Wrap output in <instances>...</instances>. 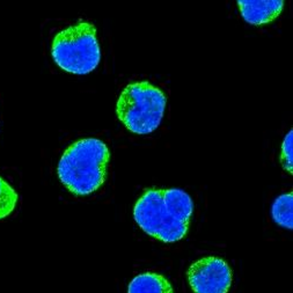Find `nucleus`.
Instances as JSON below:
<instances>
[{"label":"nucleus","instance_id":"nucleus-1","mask_svg":"<svg viewBox=\"0 0 293 293\" xmlns=\"http://www.w3.org/2000/svg\"><path fill=\"white\" fill-rule=\"evenodd\" d=\"M194 203L182 189H148L137 200L133 218L157 240L177 242L187 236Z\"/></svg>","mask_w":293,"mask_h":293},{"label":"nucleus","instance_id":"nucleus-2","mask_svg":"<svg viewBox=\"0 0 293 293\" xmlns=\"http://www.w3.org/2000/svg\"><path fill=\"white\" fill-rule=\"evenodd\" d=\"M109 160V149L102 140L96 138L78 140L62 156L58 178L74 195L93 194L106 182Z\"/></svg>","mask_w":293,"mask_h":293},{"label":"nucleus","instance_id":"nucleus-3","mask_svg":"<svg viewBox=\"0 0 293 293\" xmlns=\"http://www.w3.org/2000/svg\"><path fill=\"white\" fill-rule=\"evenodd\" d=\"M166 103L165 93L156 85L149 81L132 82L120 95L117 117L131 132L149 135L160 125Z\"/></svg>","mask_w":293,"mask_h":293},{"label":"nucleus","instance_id":"nucleus-4","mask_svg":"<svg viewBox=\"0 0 293 293\" xmlns=\"http://www.w3.org/2000/svg\"><path fill=\"white\" fill-rule=\"evenodd\" d=\"M51 55L56 64L66 72L87 74L98 68L101 60L96 28L80 21L56 34Z\"/></svg>","mask_w":293,"mask_h":293},{"label":"nucleus","instance_id":"nucleus-5","mask_svg":"<svg viewBox=\"0 0 293 293\" xmlns=\"http://www.w3.org/2000/svg\"><path fill=\"white\" fill-rule=\"evenodd\" d=\"M188 282L194 293H227L232 285V271L223 258L207 256L188 269Z\"/></svg>","mask_w":293,"mask_h":293},{"label":"nucleus","instance_id":"nucleus-6","mask_svg":"<svg viewBox=\"0 0 293 293\" xmlns=\"http://www.w3.org/2000/svg\"><path fill=\"white\" fill-rule=\"evenodd\" d=\"M239 10L246 22L261 26L273 22L280 15L284 7L282 0H239Z\"/></svg>","mask_w":293,"mask_h":293},{"label":"nucleus","instance_id":"nucleus-7","mask_svg":"<svg viewBox=\"0 0 293 293\" xmlns=\"http://www.w3.org/2000/svg\"><path fill=\"white\" fill-rule=\"evenodd\" d=\"M128 293H174V291L165 276L144 273L136 276L130 282Z\"/></svg>","mask_w":293,"mask_h":293},{"label":"nucleus","instance_id":"nucleus-8","mask_svg":"<svg viewBox=\"0 0 293 293\" xmlns=\"http://www.w3.org/2000/svg\"><path fill=\"white\" fill-rule=\"evenodd\" d=\"M271 216L277 225L284 228H293V194L287 192L278 196L271 207Z\"/></svg>","mask_w":293,"mask_h":293},{"label":"nucleus","instance_id":"nucleus-9","mask_svg":"<svg viewBox=\"0 0 293 293\" xmlns=\"http://www.w3.org/2000/svg\"><path fill=\"white\" fill-rule=\"evenodd\" d=\"M18 198L16 191L0 178V219L6 218L14 211Z\"/></svg>","mask_w":293,"mask_h":293},{"label":"nucleus","instance_id":"nucleus-10","mask_svg":"<svg viewBox=\"0 0 293 293\" xmlns=\"http://www.w3.org/2000/svg\"><path fill=\"white\" fill-rule=\"evenodd\" d=\"M293 131L290 130L285 136L282 144V150H280V164L283 168L285 169L288 174H292V157H293Z\"/></svg>","mask_w":293,"mask_h":293}]
</instances>
